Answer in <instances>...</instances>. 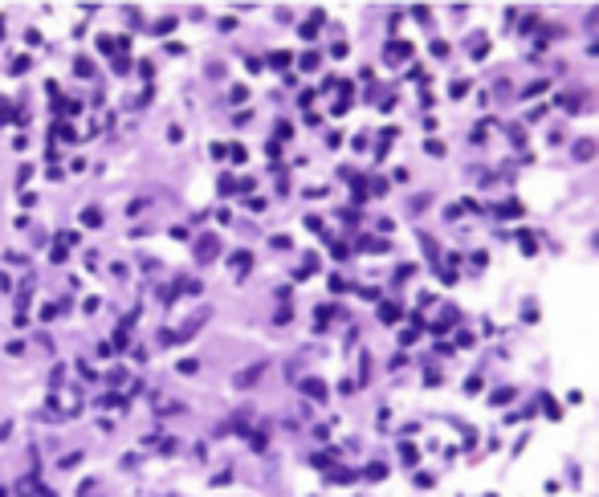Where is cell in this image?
Segmentation results:
<instances>
[{
	"label": "cell",
	"mask_w": 599,
	"mask_h": 497,
	"mask_svg": "<svg viewBox=\"0 0 599 497\" xmlns=\"http://www.w3.org/2000/svg\"><path fill=\"white\" fill-rule=\"evenodd\" d=\"M216 253H220V236H216V232H204V236L196 240V261H200V265H208Z\"/></svg>",
	"instance_id": "1"
},
{
	"label": "cell",
	"mask_w": 599,
	"mask_h": 497,
	"mask_svg": "<svg viewBox=\"0 0 599 497\" xmlns=\"http://www.w3.org/2000/svg\"><path fill=\"white\" fill-rule=\"evenodd\" d=\"M265 375V363H253V367H245L241 371V375H237V387H253L257 379Z\"/></svg>",
	"instance_id": "2"
},
{
	"label": "cell",
	"mask_w": 599,
	"mask_h": 497,
	"mask_svg": "<svg viewBox=\"0 0 599 497\" xmlns=\"http://www.w3.org/2000/svg\"><path fill=\"white\" fill-rule=\"evenodd\" d=\"M408 57H412V45H408V41H391L387 45V61H391V66H395V61H408Z\"/></svg>",
	"instance_id": "3"
},
{
	"label": "cell",
	"mask_w": 599,
	"mask_h": 497,
	"mask_svg": "<svg viewBox=\"0 0 599 497\" xmlns=\"http://www.w3.org/2000/svg\"><path fill=\"white\" fill-rule=\"evenodd\" d=\"M229 265H233V273H237V277H245V273H249V265H253V253H245V248H241V253H233V261H229Z\"/></svg>",
	"instance_id": "4"
},
{
	"label": "cell",
	"mask_w": 599,
	"mask_h": 497,
	"mask_svg": "<svg viewBox=\"0 0 599 497\" xmlns=\"http://www.w3.org/2000/svg\"><path fill=\"white\" fill-rule=\"evenodd\" d=\"M302 391H306L310 399H326V383H322V379H302Z\"/></svg>",
	"instance_id": "5"
},
{
	"label": "cell",
	"mask_w": 599,
	"mask_h": 497,
	"mask_svg": "<svg viewBox=\"0 0 599 497\" xmlns=\"http://www.w3.org/2000/svg\"><path fill=\"white\" fill-rule=\"evenodd\" d=\"M591 155H595V139H579L575 143V159L583 163V159H591Z\"/></svg>",
	"instance_id": "6"
},
{
	"label": "cell",
	"mask_w": 599,
	"mask_h": 497,
	"mask_svg": "<svg viewBox=\"0 0 599 497\" xmlns=\"http://www.w3.org/2000/svg\"><path fill=\"white\" fill-rule=\"evenodd\" d=\"M318 25H322V13H314V17L302 25V37H306V41H314V37H318Z\"/></svg>",
	"instance_id": "7"
},
{
	"label": "cell",
	"mask_w": 599,
	"mask_h": 497,
	"mask_svg": "<svg viewBox=\"0 0 599 497\" xmlns=\"http://www.w3.org/2000/svg\"><path fill=\"white\" fill-rule=\"evenodd\" d=\"M82 224H86V228H98V224H102V212H98V208H82Z\"/></svg>",
	"instance_id": "8"
},
{
	"label": "cell",
	"mask_w": 599,
	"mask_h": 497,
	"mask_svg": "<svg viewBox=\"0 0 599 497\" xmlns=\"http://www.w3.org/2000/svg\"><path fill=\"white\" fill-rule=\"evenodd\" d=\"M469 49H473V57H477V61H481V57H485V49H489V41H485V37L477 33V37H473V41H469Z\"/></svg>",
	"instance_id": "9"
},
{
	"label": "cell",
	"mask_w": 599,
	"mask_h": 497,
	"mask_svg": "<svg viewBox=\"0 0 599 497\" xmlns=\"http://www.w3.org/2000/svg\"><path fill=\"white\" fill-rule=\"evenodd\" d=\"M379 318H383V322H395V318H400V306H395V302H383V306H379Z\"/></svg>",
	"instance_id": "10"
},
{
	"label": "cell",
	"mask_w": 599,
	"mask_h": 497,
	"mask_svg": "<svg viewBox=\"0 0 599 497\" xmlns=\"http://www.w3.org/2000/svg\"><path fill=\"white\" fill-rule=\"evenodd\" d=\"M269 66H273V70H286V66H290V53H286V49L269 53Z\"/></svg>",
	"instance_id": "11"
},
{
	"label": "cell",
	"mask_w": 599,
	"mask_h": 497,
	"mask_svg": "<svg viewBox=\"0 0 599 497\" xmlns=\"http://www.w3.org/2000/svg\"><path fill=\"white\" fill-rule=\"evenodd\" d=\"M74 74H78V78H90V74H94V66H90V57H78V61H74Z\"/></svg>",
	"instance_id": "12"
},
{
	"label": "cell",
	"mask_w": 599,
	"mask_h": 497,
	"mask_svg": "<svg viewBox=\"0 0 599 497\" xmlns=\"http://www.w3.org/2000/svg\"><path fill=\"white\" fill-rule=\"evenodd\" d=\"M383 477H387V464H379V460H375L371 469H367V481H383Z\"/></svg>",
	"instance_id": "13"
},
{
	"label": "cell",
	"mask_w": 599,
	"mask_h": 497,
	"mask_svg": "<svg viewBox=\"0 0 599 497\" xmlns=\"http://www.w3.org/2000/svg\"><path fill=\"white\" fill-rule=\"evenodd\" d=\"M171 29H175V17H163L159 25H155V33H159V37H167V33H171Z\"/></svg>",
	"instance_id": "14"
},
{
	"label": "cell",
	"mask_w": 599,
	"mask_h": 497,
	"mask_svg": "<svg viewBox=\"0 0 599 497\" xmlns=\"http://www.w3.org/2000/svg\"><path fill=\"white\" fill-rule=\"evenodd\" d=\"M53 135H61V139H74V135H78V131H74V127H70V122H57V127H53Z\"/></svg>",
	"instance_id": "15"
},
{
	"label": "cell",
	"mask_w": 599,
	"mask_h": 497,
	"mask_svg": "<svg viewBox=\"0 0 599 497\" xmlns=\"http://www.w3.org/2000/svg\"><path fill=\"white\" fill-rule=\"evenodd\" d=\"M179 290H183V294H200V282H196V277H183Z\"/></svg>",
	"instance_id": "16"
},
{
	"label": "cell",
	"mask_w": 599,
	"mask_h": 497,
	"mask_svg": "<svg viewBox=\"0 0 599 497\" xmlns=\"http://www.w3.org/2000/svg\"><path fill=\"white\" fill-rule=\"evenodd\" d=\"M510 395H514L510 387H501V391H493V395H489V403H510Z\"/></svg>",
	"instance_id": "17"
},
{
	"label": "cell",
	"mask_w": 599,
	"mask_h": 497,
	"mask_svg": "<svg viewBox=\"0 0 599 497\" xmlns=\"http://www.w3.org/2000/svg\"><path fill=\"white\" fill-rule=\"evenodd\" d=\"M400 456H404V464H416V448H412V444H404Z\"/></svg>",
	"instance_id": "18"
},
{
	"label": "cell",
	"mask_w": 599,
	"mask_h": 497,
	"mask_svg": "<svg viewBox=\"0 0 599 497\" xmlns=\"http://www.w3.org/2000/svg\"><path fill=\"white\" fill-rule=\"evenodd\" d=\"M229 159H233V163H245V147H241V143L229 147Z\"/></svg>",
	"instance_id": "19"
},
{
	"label": "cell",
	"mask_w": 599,
	"mask_h": 497,
	"mask_svg": "<svg viewBox=\"0 0 599 497\" xmlns=\"http://www.w3.org/2000/svg\"><path fill=\"white\" fill-rule=\"evenodd\" d=\"M302 70H318V53H306L302 57Z\"/></svg>",
	"instance_id": "20"
},
{
	"label": "cell",
	"mask_w": 599,
	"mask_h": 497,
	"mask_svg": "<svg viewBox=\"0 0 599 497\" xmlns=\"http://www.w3.org/2000/svg\"><path fill=\"white\" fill-rule=\"evenodd\" d=\"M196 367H200L196 359H183V363H179V375H192V371H196Z\"/></svg>",
	"instance_id": "21"
},
{
	"label": "cell",
	"mask_w": 599,
	"mask_h": 497,
	"mask_svg": "<svg viewBox=\"0 0 599 497\" xmlns=\"http://www.w3.org/2000/svg\"><path fill=\"white\" fill-rule=\"evenodd\" d=\"M9 70H13V74H25V70H29V57H17V61H13Z\"/></svg>",
	"instance_id": "22"
},
{
	"label": "cell",
	"mask_w": 599,
	"mask_h": 497,
	"mask_svg": "<svg viewBox=\"0 0 599 497\" xmlns=\"http://www.w3.org/2000/svg\"><path fill=\"white\" fill-rule=\"evenodd\" d=\"M469 94V82H453V98H465Z\"/></svg>",
	"instance_id": "23"
},
{
	"label": "cell",
	"mask_w": 599,
	"mask_h": 497,
	"mask_svg": "<svg viewBox=\"0 0 599 497\" xmlns=\"http://www.w3.org/2000/svg\"><path fill=\"white\" fill-rule=\"evenodd\" d=\"M229 98H233V102H245V98H249V90H245V86H233V94H229Z\"/></svg>",
	"instance_id": "24"
},
{
	"label": "cell",
	"mask_w": 599,
	"mask_h": 497,
	"mask_svg": "<svg viewBox=\"0 0 599 497\" xmlns=\"http://www.w3.org/2000/svg\"><path fill=\"white\" fill-rule=\"evenodd\" d=\"M424 151H428V155H445V143H432V139H428V143H424Z\"/></svg>",
	"instance_id": "25"
},
{
	"label": "cell",
	"mask_w": 599,
	"mask_h": 497,
	"mask_svg": "<svg viewBox=\"0 0 599 497\" xmlns=\"http://www.w3.org/2000/svg\"><path fill=\"white\" fill-rule=\"evenodd\" d=\"M595 53H599V41H591V57H595Z\"/></svg>",
	"instance_id": "26"
},
{
	"label": "cell",
	"mask_w": 599,
	"mask_h": 497,
	"mask_svg": "<svg viewBox=\"0 0 599 497\" xmlns=\"http://www.w3.org/2000/svg\"><path fill=\"white\" fill-rule=\"evenodd\" d=\"M0 497H5V493H0Z\"/></svg>",
	"instance_id": "27"
}]
</instances>
